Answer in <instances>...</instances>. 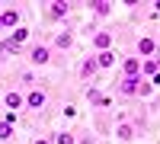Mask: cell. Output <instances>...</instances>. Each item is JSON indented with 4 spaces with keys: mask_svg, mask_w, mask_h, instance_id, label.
I'll return each mask as SVG.
<instances>
[{
    "mask_svg": "<svg viewBox=\"0 0 160 144\" xmlns=\"http://www.w3.org/2000/svg\"><path fill=\"white\" fill-rule=\"evenodd\" d=\"M10 138H13V125L0 122V141H10Z\"/></svg>",
    "mask_w": 160,
    "mask_h": 144,
    "instance_id": "d6986e66",
    "label": "cell"
},
{
    "mask_svg": "<svg viewBox=\"0 0 160 144\" xmlns=\"http://www.w3.org/2000/svg\"><path fill=\"white\" fill-rule=\"evenodd\" d=\"M93 48L96 51H112V32H96L93 35Z\"/></svg>",
    "mask_w": 160,
    "mask_h": 144,
    "instance_id": "277c9868",
    "label": "cell"
},
{
    "mask_svg": "<svg viewBox=\"0 0 160 144\" xmlns=\"http://www.w3.org/2000/svg\"><path fill=\"white\" fill-rule=\"evenodd\" d=\"M55 141H58V144H74V135H71V132H58Z\"/></svg>",
    "mask_w": 160,
    "mask_h": 144,
    "instance_id": "ffe728a7",
    "label": "cell"
},
{
    "mask_svg": "<svg viewBox=\"0 0 160 144\" xmlns=\"http://www.w3.org/2000/svg\"><path fill=\"white\" fill-rule=\"evenodd\" d=\"M32 144H55V141H51V138H35Z\"/></svg>",
    "mask_w": 160,
    "mask_h": 144,
    "instance_id": "44dd1931",
    "label": "cell"
},
{
    "mask_svg": "<svg viewBox=\"0 0 160 144\" xmlns=\"http://www.w3.org/2000/svg\"><path fill=\"white\" fill-rule=\"evenodd\" d=\"M122 77H141V61L138 58H125L122 61Z\"/></svg>",
    "mask_w": 160,
    "mask_h": 144,
    "instance_id": "5b68a950",
    "label": "cell"
},
{
    "mask_svg": "<svg viewBox=\"0 0 160 144\" xmlns=\"http://www.w3.org/2000/svg\"><path fill=\"white\" fill-rule=\"evenodd\" d=\"M71 13V3H64V0H55L51 3V10H48V19H64Z\"/></svg>",
    "mask_w": 160,
    "mask_h": 144,
    "instance_id": "8992f818",
    "label": "cell"
},
{
    "mask_svg": "<svg viewBox=\"0 0 160 144\" xmlns=\"http://www.w3.org/2000/svg\"><path fill=\"white\" fill-rule=\"evenodd\" d=\"M55 45H58V48H71V45H74V32H58Z\"/></svg>",
    "mask_w": 160,
    "mask_h": 144,
    "instance_id": "4fadbf2b",
    "label": "cell"
},
{
    "mask_svg": "<svg viewBox=\"0 0 160 144\" xmlns=\"http://www.w3.org/2000/svg\"><path fill=\"white\" fill-rule=\"evenodd\" d=\"M96 58V67L102 71V67H112L115 64V51H99V55H93Z\"/></svg>",
    "mask_w": 160,
    "mask_h": 144,
    "instance_id": "30bf717a",
    "label": "cell"
},
{
    "mask_svg": "<svg viewBox=\"0 0 160 144\" xmlns=\"http://www.w3.org/2000/svg\"><path fill=\"white\" fill-rule=\"evenodd\" d=\"M90 10H93V13H99V16H109V13H112V7L106 3V0H96V3H90Z\"/></svg>",
    "mask_w": 160,
    "mask_h": 144,
    "instance_id": "9a60e30c",
    "label": "cell"
},
{
    "mask_svg": "<svg viewBox=\"0 0 160 144\" xmlns=\"http://www.w3.org/2000/svg\"><path fill=\"white\" fill-rule=\"evenodd\" d=\"M160 74V58H148V61H141V77L148 80V77Z\"/></svg>",
    "mask_w": 160,
    "mask_h": 144,
    "instance_id": "52a82bcc",
    "label": "cell"
},
{
    "mask_svg": "<svg viewBox=\"0 0 160 144\" xmlns=\"http://www.w3.org/2000/svg\"><path fill=\"white\" fill-rule=\"evenodd\" d=\"M0 22L3 26H19V10H3L0 13Z\"/></svg>",
    "mask_w": 160,
    "mask_h": 144,
    "instance_id": "7c38bea8",
    "label": "cell"
},
{
    "mask_svg": "<svg viewBox=\"0 0 160 144\" xmlns=\"http://www.w3.org/2000/svg\"><path fill=\"white\" fill-rule=\"evenodd\" d=\"M26 106H29V109H42L45 106V93H42V90H32V93L26 96Z\"/></svg>",
    "mask_w": 160,
    "mask_h": 144,
    "instance_id": "9c48e42d",
    "label": "cell"
},
{
    "mask_svg": "<svg viewBox=\"0 0 160 144\" xmlns=\"http://www.w3.org/2000/svg\"><path fill=\"white\" fill-rule=\"evenodd\" d=\"M138 55H141V61H148V58H154V55H157V42H154L151 35L138 38Z\"/></svg>",
    "mask_w": 160,
    "mask_h": 144,
    "instance_id": "6da1fadb",
    "label": "cell"
},
{
    "mask_svg": "<svg viewBox=\"0 0 160 144\" xmlns=\"http://www.w3.org/2000/svg\"><path fill=\"white\" fill-rule=\"evenodd\" d=\"M26 38H29V29H22V26H19V29L13 32V38H10V42H13V45H22Z\"/></svg>",
    "mask_w": 160,
    "mask_h": 144,
    "instance_id": "e0dca14e",
    "label": "cell"
},
{
    "mask_svg": "<svg viewBox=\"0 0 160 144\" xmlns=\"http://www.w3.org/2000/svg\"><path fill=\"white\" fill-rule=\"evenodd\" d=\"M96 71H99V67H96V58H93V55H90V58L83 61V67H80V77H83V80H90V77H93V74H96Z\"/></svg>",
    "mask_w": 160,
    "mask_h": 144,
    "instance_id": "8fae6325",
    "label": "cell"
},
{
    "mask_svg": "<svg viewBox=\"0 0 160 144\" xmlns=\"http://www.w3.org/2000/svg\"><path fill=\"white\" fill-rule=\"evenodd\" d=\"M118 141H131V138H135V128H131V125H118Z\"/></svg>",
    "mask_w": 160,
    "mask_h": 144,
    "instance_id": "2e32d148",
    "label": "cell"
},
{
    "mask_svg": "<svg viewBox=\"0 0 160 144\" xmlns=\"http://www.w3.org/2000/svg\"><path fill=\"white\" fill-rule=\"evenodd\" d=\"M141 80H144V77H122V80H118V93H122V96H135Z\"/></svg>",
    "mask_w": 160,
    "mask_h": 144,
    "instance_id": "7a4b0ae2",
    "label": "cell"
},
{
    "mask_svg": "<svg viewBox=\"0 0 160 144\" xmlns=\"http://www.w3.org/2000/svg\"><path fill=\"white\" fill-rule=\"evenodd\" d=\"M29 61H32V64H48V61H51V48H48V45H35V48L29 51Z\"/></svg>",
    "mask_w": 160,
    "mask_h": 144,
    "instance_id": "3957f363",
    "label": "cell"
},
{
    "mask_svg": "<svg viewBox=\"0 0 160 144\" xmlns=\"http://www.w3.org/2000/svg\"><path fill=\"white\" fill-rule=\"evenodd\" d=\"M0 29H3V22H0Z\"/></svg>",
    "mask_w": 160,
    "mask_h": 144,
    "instance_id": "7402d4cb",
    "label": "cell"
},
{
    "mask_svg": "<svg viewBox=\"0 0 160 144\" xmlns=\"http://www.w3.org/2000/svg\"><path fill=\"white\" fill-rule=\"evenodd\" d=\"M3 102H7V106H10L13 112H19V109L26 106V96H19L16 90H13V93H7V96H3Z\"/></svg>",
    "mask_w": 160,
    "mask_h": 144,
    "instance_id": "ba28073f",
    "label": "cell"
},
{
    "mask_svg": "<svg viewBox=\"0 0 160 144\" xmlns=\"http://www.w3.org/2000/svg\"><path fill=\"white\" fill-rule=\"evenodd\" d=\"M151 93H154L151 80H141V83H138V93H135V96H151Z\"/></svg>",
    "mask_w": 160,
    "mask_h": 144,
    "instance_id": "ac0fdd59",
    "label": "cell"
},
{
    "mask_svg": "<svg viewBox=\"0 0 160 144\" xmlns=\"http://www.w3.org/2000/svg\"><path fill=\"white\" fill-rule=\"evenodd\" d=\"M87 96H90V102H93V106H109V99H106L99 90H87Z\"/></svg>",
    "mask_w": 160,
    "mask_h": 144,
    "instance_id": "5bb4252c",
    "label": "cell"
}]
</instances>
